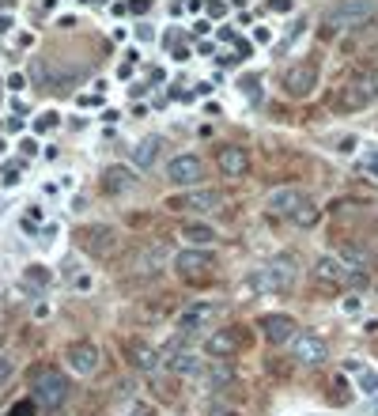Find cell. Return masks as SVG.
I'll use <instances>...</instances> for the list:
<instances>
[{"instance_id": "6da1fadb", "label": "cell", "mask_w": 378, "mask_h": 416, "mask_svg": "<svg viewBox=\"0 0 378 416\" xmlns=\"http://www.w3.org/2000/svg\"><path fill=\"white\" fill-rule=\"evenodd\" d=\"M310 280H314V288H321V292H344V288H359V284L367 280V273L356 269V265H348L340 254L337 257L326 254V257H318V261H314Z\"/></svg>"}, {"instance_id": "7a4b0ae2", "label": "cell", "mask_w": 378, "mask_h": 416, "mask_svg": "<svg viewBox=\"0 0 378 416\" xmlns=\"http://www.w3.org/2000/svg\"><path fill=\"white\" fill-rule=\"evenodd\" d=\"M76 238H80V250H87L99 261H110V257L122 250V231L110 227V224H87V227L76 231Z\"/></svg>"}, {"instance_id": "3957f363", "label": "cell", "mask_w": 378, "mask_h": 416, "mask_svg": "<svg viewBox=\"0 0 378 416\" xmlns=\"http://www.w3.org/2000/svg\"><path fill=\"white\" fill-rule=\"evenodd\" d=\"M31 390H34V401L42 409H61L68 401V378H64L57 367H38L31 378Z\"/></svg>"}, {"instance_id": "277c9868", "label": "cell", "mask_w": 378, "mask_h": 416, "mask_svg": "<svg viewBox=\"0 0 378 416\" xmlns=\"http://www.w3.org/2000/svg\"><path fill=\"white\" fill-rule=\"evenodd\" d=\"M375 99H378V83L371 76H356L333 95V110L337 114H359V110H367Z\"/></svg>"}, {"instance_id": "5b68a950", "label": "cell", "mask_w": 378, "mask_h": 416, "mask_svg": "<svg viewBox=\"0 0 378 416\" xmlns=\"http://www.w3.org/2000/svg\"><path fill=\"white\" fill-rule=\"evenodd\" d=\"M291 284H295V261L284 254V257H272L265 269H257L250 280H246V288H254V292H288Z\"/></svg>"}, {"instance_id": "8992f818", "label": "cell", "mask_w": 378, "mask_h": 416, "mask_svg": "<svg viewBox=\"0 0 378 416\" xmlns=\"http://www.w3.org/2000/svg\"><path fill=\"white\" fill-rule=\"evenodd\" d=\"M375 20V0H340L337 8L326 12V34L333 31H352V27Z\"/></svg>"}, {"instance_id": "52a82bcc", "label": "cell", "mask_w": 378, "mask_h": 416, "mask_svg": "<svg viewBox=\"0 0 378 416\" xmlns=\"http://www.w3.org/2000/svg\"><path fill=\"white\" fill-rule=\"evenodd\" d=\"M280 87H284L288 99H310L318 91V64H310V61L288 64L284 76H280Z\"/></svg>"}, {"instance_id": "ba28073f", "label": "cell", "mask_w": 378, "mask_h": 416, "mask_svg": "<svg viewBox=\"0 0 378 416\" xmlns=\"http://www.w3.org/2000/svg\"><path fill=\"white\" fill-rule=\"evenodd\" d=\"M219 205H224V197H219V189H201V186H193V189H182V193H174V197L163 201V208L167 212H216Z\"/></svg>"}, {"instance_id": "9c48e42d", "label": "cell", "mask_w": 378, "mask_h": 416, "mask_svg": "<svg viewBox=\"0 0 378 416\" xmlns=\"http://www.w3.org/2000/svg\"><path fill=\"white\" fill-rule=\"evenodd\" d=\"M212 269H216V257H212L208 246H186L174 254V273L182 280H205Z\"/></svg>"}, {"instance_id": "30bf717a", "label": "cell", "mask_w": 378, "mask_h": 416, "mask_svg": "<svg viewBox=\"0 0 378 416\" xmlns=\"http://www.w3.org/2000/svg\"><path fill=\"white\" fill-rule=\"evenodd\" d=\"M201 178H205V163L197 159V155H174V159L167 163V182H174V186H201Z\"/></svg>"}, {"instance_id": "8fae6325", "label": "cell", "mask_w": 378, "mask_h": 416, "mask_svg": "<svg viewBox=\"0 0 378 416\" xmlns=\"http://www.w3.org/2000/svg\"><path fill=\"white\" fill-rule=\"evenodd\" d=\"M64 364L76 375H95L103 356H99V345H91V340H72V345L64 348Z\"/></svg>"}, {"instance_id": "7c38bea8", "label": "cell", "mask_w": 378, "mask_h": 416, "mask_svg": "<svg viewBox=\"0 0 378 416\" xmlns=\"http://www.w3.org/2000/svg\"><path fill=\"white\" fill-rule=\"evenodd\" d=\"M257 329H261V337L269 340V345H288V340H295V333H299L291 314H261Z\"/></svg>"}, {"instance_id": "4fadbf2b", "label": "cell", "mask_w": 378, "mask_h": 416, "mask_svg": "<svg viewBox=\"0 0 378 416\" xmlns=\"http://www.w3.org/2000/svg\"><path fill=\"white\" fill-rule=\"evenodd\" d=\"M295 359L299 364H307V367H318V364H326L329 359V345L318 337V333H295Z\"/></svg>"}, {"instance_id": "5bb4252c", "label": "cell", "mask_w": 378, "mask_h": 416, "mask_svg": "<svg viewBox=\"0 0 378 416\" xmlns=\"http://www.w3.org/2000/svg\"><path fill=\"white\" fill-rule=\"evenodd\" d=\"M216 318H219V303H189V307L182 310V318H178V329L182 333H201V329H208Z\"/></svg>"}, {"instance_id": "9a60e30c", "label": "cell", "mask_w": 378, "mask_h": 416, "mask_svg": "<svg viewBox=\"0 0 378 416\" xmlns=\"http://www.w3.org/2000/svg\"><path fill=\"white\" fill-rule=\"evenodd\" d=\"M216 163L227 178H242V174L250 171V152L238 144H224V148H216Z\"/></svg>"}, {"instance_id": "2e32d148", "label": "cell", "mask_w": 378, "mask_h": 416, "mask_svg": "<svg viewBox=\"0 0 378 416\" xmlns=\"http://www.w3.org/2000/svg\"><path fill=\"white\" fill-rule=\"evenodd\" d=\"M238 345H242V337H238V326H231V329H216V333H208V337H205V352L216 356V359H231V356L238 352Z\"/></svg>"}, {"instance_id": "e0dca14e", "label": "cell", "mask_w": 378, "mask_h": 416, "mask_svg": "<svg viewBox=\"0 0 378 416\" xmlns=\"http://www.w3.org/2000/svg\"><path fill=\"white\" fill-rule=\"evenodd\" d=\"M125 359L136 367V371H147V375L159 371V364H163V356L155 352L147 340H125Z\"/></svg>"}, {"instance_id": "ac0fdd59", "label": "cell", "mask_w": 378, "mask_h": 416, "mask_svg": "<svg viewBox=\"0 0 378 416\" xmlns=\"http://www.w3.org/2000/svg\"><path fill=\"white\" fill-rule=\"evenodd\" d=\"M133 186H136V171H129V166L114 163V166L103 171V193L106 197H122V193H129Z\"/></svg>"}, {"instance_id": "d6986e66", "label": "cell", "mask_w": 378, "mask_h": 416, "mask_svg": "<svg viewBox=\"0 0 378 416\" xmlns=\"http://www.w3.org/2000/svg\"><path fill=\"white\" fill-rule=\"evenodd\" d=\"M303 201H307V197H303V193L295 189V186L272 189V193H269V212H272V216H284V220H291V216H295V208H299Z\"/></svg>"}, {"instance_id": "ffe728a7", "label": "cell", "mask_w": 378, "mask_h": 416, "mask_svg": "<svg viewBox=\"0 0 378 416\" xmlns=\"http://www.w3.org/2000/svg\"><path fill=\"white\" fill-rule=\"evenodd\" d=\"M163 261H167V246H163V243H152V246L136 250V257H133V269H129V273H136V276H147V273H155V269H159Z\"/></svg>"}, {"instance_id": "44dd1931", "label": "cell", "mask_w": 378, "mask_h": 416, "mask_svg": "<svg viewBox=\"0 0 378 416\" xmlns=\"http://www.w3.org/2000/svg\"><path fill=\"white\" fill-rule=\"evenodd\" d=\"M378 42V23H359L348 31V38H344V53H356V50H363V45H375Z\"/></svg>"}, {"instance_id": "7402d4cb", "label": "cell", "mask_w": 378, "mask_h": 416, "mask_svg": "<svg viewBox=\"0 0 378 416\" xmlns=\"http://www.w3.org/2000/svg\"><path fill=\"white\" fill-rule=\"evenodd\" d=\"M159 152H163V136H144V141L133 148V163L140 166V171H147V166H155Z\"/></svg>"}, {"instance_id": "603a6c76", "label": "cell", "mask_w": 378, "mask_h": 416, "mask_svg": "<svg viewBox=\"0 0 378 416\" xmlns=\"http://www.w3.org/2000/svg\"><path fill=\"white\" fill-rule=\"evenodd\" d=\"M182 238H186L189 246H212V243H216V227L201 224V220H189V224L182 227Z\"/></svg>"}, {"instance_id": "cb8c5ba5", "label": "cell", "mask_w": 378, "mask_h": 416, "mask_svg": "<svg viewBox=\"0 0 378 416\" xmlns=\"http://www.w3.org/2000/svg\"><path fill=\"white\" fill-rule=\"evenodd\" d=\"M167 367L174 375H197L201 371V359L193 356V352H170L167 356Z\"/></svg>"}, {"instance_id": "d4e9b609", "label": "cell", "mask_w": 378, "mask_h": 416, "mask_svg": "<svg viewBox=\"0 0 378 416\" xmlns=\"http://www.w3.org/2000/svg\"><path fill=\"white\" fill-rule=\"evenodd\" d=\"M318 220H321V208L314 205V201H303V205H299V208H295L291 224H295V227H314V224H318Z\"/></svg>"}, {"instance_id": "484cf974", "label": "cell", "mask_w": 378, "mask_h": 416, "mask_svg": "<svg viewBox=\"0 0 378 416\" xmlns=\"http://www.w3.org/2000/svg\"><path fill=\"white\" fill-rule=\"evenodd\" d=\"M23 284L27 288H50V269L45 265H27V273H23Z\"/></svg>"}, {"instance_id": "4316f807", "label": "cell", "mask_w": 378, "mask_h": 416, "mask_svg": "<svg viewBox=\"0 0 378 416\" xmlns=\"http://www.w3.org/2000/svg\"><path fill=\"white\" fill-rule=\"evenodd\" d=\"M12 375H15V359L0 352V386H4V382H8V378H12Z\"/></svg>"}, {"instance_id": "83f0119b", "label": "cell", "mask_w": 378, "mask_h": 416, "mask_svg": "<svg viewBox=\"0 0 378 416\" xmlns=\"http://www.w3.org/2000/svg\"><path fill=\"white\" fill-rule=\"evenodd\" d=\"M34 129H38V133H50V129H57V114H53V110H45L38 122H34Z\"/></svg>"}, {"instance_id": "f1b7e54d", "label": "cell", "mask_w": 378, "mask_h": 416, "mask_svg": "<svg viewBox=\"0 0 378 416\" xmlns=\"http://www.w3.org/2000/svg\"><path fill=\"white\" fill-rule=\"evenodd\" d=\"M242 95L254 99V103L261 99V91H257V76H246V80H242Z\"/></svg>"}, {"instance_id": "f546056e", "label": "cell", "mask_w": 378, "mask_h": 416, "mask_svg": "<svg viewBox=\"0 0 378 416\" xmlns=\"http://www.w3.org/2000/svg\"><path fill=\"white\" fill-rule=\"evenodd\" d=\"M34 405H38V401H20V405L8 409V416H34Z\"/></svg>"}, {"instance_id": "4dcf8cb0", "label": "cell", "mask_w": 378, "mask_h": 416, "mask_svg": "<svg viewBox=\"0 0 378 416\" xmlns=\"http://www.w3.org/2000/svg\"><path fill=\"white\" fill-rule=\"evenodd\" d=\"M359 386H363V394H378V375L367 371L363 378H359Z\"/></svg>"}, {"instance_id": "1f68e13d", "label": "cell", "mask_w": 378, "mask_h": 416, "mask_svg": "<svg viewBox=\"0 0 378 416\" xmlns=\"http://www.w3.org/2000/svg\"><path fill=\"white\" fill-rule=\"evenodd\" d=\"M363 171L371 174V178H378V148H375V152H371V155H367V159H363Z\"/></svg>"}, {"instance_id": "d6a6232c", "label": "cell", "mask_w": 378, "mask_h": 416, "mask_svg": "<svg viewBox=\"0 0 378 416\" xmlns=\"http://www.w3.org/2000/svg\"><path fill=\"white\" fill-rule=\"evenodd\" d=\"M8 87H12V91H23V87H27V76H23V72H12V76H8Z\"/></svg>"}, {"instance_id": "836d02e7", "label": "cell", "mask_w": 378, "mask_h": 416, "mask_svg": "<svg viewBox=\"0 0 378 416\" xmlns=\"http://www.w3.org/2000/svg\"><path fill=\"white\" fill-rule=\"evenodd\" d=\"M4 186H8V189L20 186V171H15V166H8V171H4Z\"/></svg>"}, {"instance_id": "e575fe53", "label": "cell", "mask_w": 378, "mask_h": 416, "mask_svg": "<svg viewBox=\"0 0 378 416\" xmlns=\"http://www.w3.org/2000/svg\"><path fill=\"white\" fill-rule=\"evenodd\" d=\"M269 8H272V12H280V15H288L291 12V0H269Z\"/></svg>"}, {"instance_id": "d590c367", "label": "cell", "mask_w": 378, "mask_h": 416, "mask_svg": "<svg viewBox=\"0 0 378 416\" xmlns=\"http://www.w3.org/2000/svg\"><path fill=\"white\" fill-rule=\"evenodd\" d=\"M337 148H340L344 155H352V152H356V136H344V141H340Z\"/></svg>"}, {"instance_id": "8d00e7d4", "label": "cell", "mask_w": 378, "mask_h": 416, "mask_svg": "<svg viewBox=\"0 0 378 416\" xmlns=\"http://www.w3.org/2000/svg\"><path fill=\"white\" fill-rule=\"evenodd\" d=\"M23 220H31V224H42V208L38 205H31V208H27V216Z\"/></svg>"}, {"instance_id": "74e56055", "label": "cell", "mask_w": 378, "mask_h": 416, "mask_svg": "<svg viewBox=\"0 0 378 416\" xmlns=\"http://www.w3.org/2000/svg\"><path fill=\"white\" fill-rule=\"evenodd\" d=\"M20 152H23V155H38V144H34L31 136H27V141L20 144Z\"/></svg>"}, {"instance_id": "f35d334b", "label": "cell", "mask_w": 378, "mask_h": 416, "mask_svg": "<svg viewBox=\"0 0 378 416\" xmlns=\"http://www.w3.org/2000/svg\"><path fill=\"white\" fill-rule=\"evenodd\" d=\"M129 8H133V12H136V15H144V12H147V8H152V0H133V4H129Z\"/></svg>"}, {"instance_id": "ab89813d", "label": "cell", "mask_w": 378, "mask_h": 416, "mask_svg": "<svg viewBox=\"0 0 378 416\" xmlns=\"http://www.w3.org/2000/svg\"><path fill=\"white\" fill-rule=\"evenodd\" d=\"M72 284H76L80 292H87L91 288V276H72Z\"/></svg>"}, {"instance_id": "60d3db41", "label": "cell", "mask_w": 378, "mask_h": 416, "mask_svg": "<svg viewBox=\"0 0 378 416\" xmlns=\"http://www.w3.org/2000/svg\"><path fill=\"white\" fill-rule=\"evenodd\" d=\"M344 310H348V314L359 310V299H356V295H348V299H344Z\"/></svg>"}, {"instance_id": "b9f144b4", "label": "cell", "mask_w": 378, "mask_h": 416, "mask_svg": "<svg viewBox=\"0 0 378 416\" xmlns=\"http://www.w3.org/2000/svg\"><path fill=\"white\" fill-rule=\"evenodd\" d=\"M129 416H152V409H147V405H133V409H129Z\"/></svg>"}, {"instance_id": "7bdbcfd3", "label": "cell", "mask_w": 378, "mask_h": 416, "mask_svg": "<svg viewBox=\"0 0 378 416\" xmlns=\"http://www.w3.org/2000/svg\"><path fill=\"white\" fill-rule=\"evenodd\" d=\"M208 8H212V15H224V12H227V4H224V0H212Z\"/></svg>"}, {"instance_id": "ee69618b", "label": "cell", "mask_w": 378, "mask_h": 416, "mask_svg": "<svg viewBox=\"0 0 378 416\" xmlns=\"http://www.w3.org/2000/svg\"><path fill=\"white\" fill-rule=\"evenodd\" d=\"M8 27H12V15H8V12H0V34H4Z\"/></svg>"}, {"instance_id": "f6af8a7d", "label": "cell", "mask_w": 378, "mask_h": 416, "mask_svg": "<svg viewBox=\"0 0 378 416\" xmlns=\"http://www.w3.org/2000/svg\"><path fill=\"white\" fill-rule=\"evenodd\" d=\"M363 333H378V318H367L363 322Z\"/></svg>"}, {"instance_id": "bcb514c9", "label": "cell", "mask_w": 378, "mask_h": 416, "mask_svg": "<svg viewBox=\"0 0 378 416\" xmlns=\"http://www.w3.org/2000/svg\"><path fill=\"white\" fill-rule=\"evenodd\" d=\"M0 345H4V329H0Z\"/></svg>"}, {"instance_id": "7dc6e473", "label": "cell", "mask_w": 378, "mask_h": 416, "mask_svg": "<svg viewBox=\"0 0 378 416\" xmlns=\"http://www.w3.org/2000/svg\"><path fill=\"white\" fill-rule=\"evenodd\" d=\"M0 152H4V141H0Z\"/></svg>"}, {"instance_id": "c3c4849f", "label": "cell", "mask_w": 378, "mask_h": 416, "mask_svg": "<svg viewBox=\"0 0 378 416\" xmlns=\"http://www.w3.org/2000/svg\"><path fill=\"white\" fill-rule=\"evenodd\" d=\"M95 4H106V0H95Z\"/></svg>"}]
</instances>
